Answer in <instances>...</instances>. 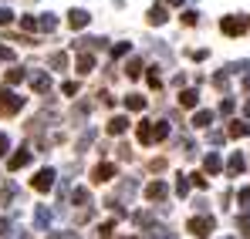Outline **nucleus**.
Instances as JSON below:
<instances>
[{
	"label": "nucleus",
	"mask_w": 250,
	"mask_h": 239,
	"mask_svg": "<svg viewBox=\"0 0 250 239\" xmlns=\"http://www.w3.org/2000/svg\"><path fill=\"white\" fill-rule=\"evenodd\" d=\"M21 105H24V98H17L14 91H3L0 94V115H14Z\"/></svg>",
	"instance_id": "nucleus-1"
},
{
	"label": "nucleus",
	"mask_w": 250,
	"mask_h": 239,
	"mask_svg": "<svg viewBox=\"0 0 250 239\" xmlns=\"http://www.w3.org/2000/svg\"><path fill=\"white\" fill-rule=\"evenodd\" d=\"M51 185H54V172H51V168H41V172H38V179H34V189L47 192Z\"/></svg>",
	"instance_id": "nucleus-2"
},
{
	"label": "nucleus",
	"mask_w": 250,
	"mask_h": 239,
	"mask_svg": "<svg viewBox=\"0 0 250 239\" xmlns=\"http://www.w3.org/2000/svg\"><path fill=\"white\" fill-rule=\"evenodd\" d=\"M27 162H31V152H24V148H21V152H17V155H14V159L7 162V165H10V168H24V165H27Z\"/></svg>",
	"instance_id": "nucleus-3"
},
{
	"label": "nucleus",
	"mask_w": 250,
	"mask_h": 239,
	"mask_svg": "<svg viewBox=\"0 0 250 239\" xmlns=\"http://www.w3.org/2000/svg\"><path fill=\"white\" fill-rule=\"evenodd\" d=\"M68 20H71V27H84V24H88V14H84V10H71Z\"/></svg>",
	"instance_id": "nucleus-4"
},
{
	"label": "nucleus",
	"mask_w": 250,
	"mask_h": 239,
	"mask_svg": "<svg viewBox=\"0 0 250 239\" xmlns=\"http://www.w3.org/2000/svg\"><path fill=\"white\" fill-rule=\"evenodd\" d=\"M244 27H247V20H223V31L227 34H240Z\"/></svg>",
	"instance_id": "nucleus-5"
},
{
	"label": "nucleus",
	"mask_w": 250,
	"mask_h": 239,
	"mask_svg": "<svg viewBox=\"0 0 250 239\" xmlns=\"http://www.w3.org/2000/svg\"><path fill=\"white\" fill-rule=\"evenodd\" d=\"M125 125H128L125 118H112V121H108V131H112V135H122V131H125Z\"/></svg>",
	"instance_id": "nucleus-6"
},
{
	"label": "nucleus",
	"mask_w": 250,
	"mask_h": 239,
	"mask_svg": "<svg viewBox=\"0 0 250 239\" xmlns=\"http://www.w3.org/2000/svg\"><path fill=\"white\" fill-rule=\"evenodd\" d=\"M38 27H41V31H54V27H58V20H54L51 14H44L41 20H38Z\"/></svg>",
	"instance_id": "nucleus-7"
},
{
	"label": "nucleus",
	"mask_w": 250,
	"mask_h": 239,
	"mask_svg": "<svg viewBox=\"0 0 250 239\" xmlns=\"http://www.w3.org/2000/svg\"><path fill=\"white\" fill-rule=\"evenodd\" d=\"M112 172H115L112 165H98V168H95V179H98V182H105V179H108Z\"/></svg>",
	"instance_id": "nucleus-8"
},
{
	"label": "nucleus",
	"mask_w": 250,
	"mask_h": 239,
	"mask_svg": "<svg viewBox=\"0 0 250 239\" xmlns=\"http://www.w3.org/2000/svg\"><path fill=\"white\" fill-rule=\"evenodd\" d=\"M149 20H152V24H163V20H166V10H163V7H152Z\"/></svg>",
	"instance_id": "nucleus-9"
},
{
	"label": "nucleus",
	"mask_w": 250,
	"mask_h": 239,
	"mask_svg": "<svg viewBox=\"0 0 250 239\" xmlns=\"http://www.w3.org/2000/svg\"><path fill=\"white\" fill-rule=\"evenodd\" d=\"M47 88H51V78L38 74V78H34V91H47Z\"/></svg>",
	"instance_id": "nucleus-10"
},
{
	"label": "nucleus",
	"mask_w": 250,
	"mask_h": 239,
	"mask_svg": "<svg viewBox=\"0 0 250 239\" xmlns=\"http://www.w3.org/2000/svg\"><path fill=\"white\" fill-rule=\"evenodd\" d=\"M51 222V212L47 209H38V226H47Z\"/></svg>",
	"instance_id": "nucleus-11"
},
{
	"label": "nucleus",
	"mask_w": 250,
	"mask_h": 239,
	"mask_svg": "<svg viewBox=\"0 0 250 239\" xmlns=\"http://www.w3.org/2000/svg\"><path fill=\"white\" fill-rule=\"evenodd\" d=\"M125 105H128V108H142V105H146V101H142V98H139V94H132V98H128V101H125Z\"/></svg>",
	"instance_id": "nucleus-12"
},
{
	"label": "nucleus",
	"mask_w": 250,
	"mask_h": 239,
	"mask_svg": "<svg viewBox=\"0 0 250 239\" xmlns=\"http://www.w3.org/2000/svg\"><path fill=\"white\" fill-rule=\"evenodd\" d=\"M21 78H24V71H10V74H7V81H10V84H17Z\"/></svg>",
	"instance_id": "nucleus-13"
},
{
	"label": "nucleus",
	"mask_w": 250,
	"mask_h": 239,
	"mask_svg": "<svg viewBox=\"0 0 250 239\" xmlns=\"http://www.w3.org/2000/svg\"><path fill=\"white\" fill-rule=\"evenodd\" d=\"M7 148H10V142H7V135H0V155H7Z\"/></svg>",
	"instance_id": "nucleus-14"
},
{
	"label": "nucleus",
	"mask_w": 250,
	"mask_h": 239,
	"mask_svg": "<svg viewBox=\"0 0 250 239\" xmlns=\"http://www.w3.org/2000/svg\"><path fill=\"white\" fill-rule=\"evenodd\" d=\"M10 57H14V51L10 47H0V61H10Z\"/></svg>",
	"instance_id": "nucleus-15"
},
{
	"label": "nucleus",
	"mask_w": 250,
	"mask_h": 239,
	"mask_svg": "<svg viewBox=\"0 0 250 239\" xmlns=\"http://www.w3.org/2000/svg\"><path fill=\"white\" fill-rule=\"evenodd\" d=\"M10 17H14V14H10V10H0V24H7V20H10Z\"/></svg>",
	"instance_id": "nucleus-16"
},
{
	"label": "nucleus",
	"mask_w": 250,
	"mask_h": 239,
	"mask_svg": "<svg viewBox=\"0 0 250 239\" xmlns=\"http://www.w3.org/2000/svg\"><path fill=\"white\" fill-rule=\"evenodd\" d=\"M169 3H179V0H169Z\"/></svg>",
	"instance_id": "nucleus-17"
}]
</instances>
